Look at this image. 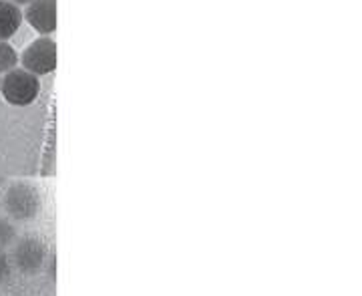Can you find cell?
Returning a JSON list of instances; mask_svg holds the SVG:
<instances>
[{"label":"cell","mask_w":362,"mask_h":296,"mask_svg":"<svg viewBox=\"0 0 362 296\" xmlns=\"http://www.w3.org/2000/svg\"><path fill=\"white\" fill-rule=\"evenodd\" d=\"M0 93L6 103L14 107H26L35 103L40 93V81L37 75L28 73L25 69H13L0 79Z\"/></svg>","instance_id":"1"},{"label":"cell","mask_w":362,"mask_h":296,"mask_svg":"<svg viewBox=\"0 0 362 296\" xmlns=\"http://www.w3.org/2000/svg\"><path fill=\"white\" fill-rule=\"evenodd\" d=\"M11 2H13V4H16V6H28L33 0H11Z\"/></svg>","instance_id":"10"},{"label":"cell","mask_w":362,"mask_h":296,"mask_svg":"<svg viewBox=\"0 0 362 296\" xmlns=\"http://www.w3.org/2000/svg\"><path fill=\"white\" fill-rule=\"evenodd\" d=\"M23 13L11 0H0V40H8L23 25Z\"/></svg>","instance_id":"6"},{"label":"cell","mask_w":362,"mask_h":296,"mask_svg":"<svg viewBox=\"0 0 362 296\" xmlns=\"http://www.w3.org/2000/svg\"><path fill=\"white\" fill-rule=\"evenodd\" d=\"M23 16L42 37L57 30V2L54 0H33Z\"/></svg>","instance_id":"5"},{"label":"cell","mask_w":362,"mask_h":296,"mask_svg":"<svg viewBox=\"0 0 362 296\" xmlns=\"http://www.w3.org/2000/svg\"><path fill=\"white\" fill-rule=\"evenodd\" d=\"M23 69L33 75H49L57 67V45L49 37H40L35 42H30L21 55Z\"/></svg>","instance_id":"3"},{"label":"cell","mask_w":362,"mask_h":296,"mask_svg":"<svg viewBox=\"0 0 362 296\" xmlns=\"http://www.w3.org/2000/svg\"><path fill=\"white\" fill-rule=\"evenodd\" d=\"M4 207L13 220H18V222L35 220L40 210V193L33 183L18 181L11 186L4 195Z\"/></svg>","instance_id":"2"},{"label":"cell","mask_w":362,"mask_h":296,"mask_svg":"<svg viewBox=\"0 0 362 296\" xmlns=\"http://www.w3.org/2000/svg\"><path fill=\"white\" fill-rule=\"evenodd\" d=\"M14 266L25 274H37L42 271L47 262V244L39 238H23L14 246L13 252Z\"/></svg>","instance_id":"4"},{"label":"cell","mask_w":362,"mask_h":296,"mask_svg":"<svg viewBox=\"0 0 362 296\" xmlns=\"http://www.w3.org/2000/svg\"><path fill=\"white\" fill-rule=\"evenodd\" d=\"M11 260H8V256H6V252L0 248V284L4 283L6 278H8V274H11Z\"/></svg>","instance_id":"9"},{"label":"cell","mask_w":362,"mask_h":296,"mask_svg":"<svg viewBox=\"0 0 362 296\" xmlns=\"http://www.w3.org/2000/svg\"><path fill=\"white\" fill-rule=\"evenodd\" d=\"M16 238V228L11 220L0 218V248L11 246Z\"/></svg>","instance_id":"8"},{"label":"cell","mask_w":362,"mask_h":296,"mask_svg":"<svg viewBox=\"0 0 362 296\" xmlns=\"http://www.w3.org/2000/svg\"><path fill=\"white\" fill-rule=\"evenodd\" d=\"M21 61V57L16 55L13 45H8L6 40H0V73H11L16 69V64Z\"/></svg>","instance_id":"7"}]
</instances>
